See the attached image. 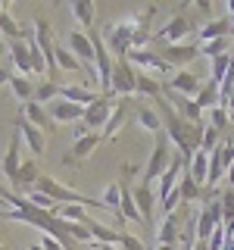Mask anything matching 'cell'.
<instances>
[{
	"mask_svg": "<svg viewBox=\"0 0 234 250\" xmlns=\"http://www.w3.org/2000/svg\"><path fill=\"white\" fill-rule=\"evenodd\" d=\"M25 250H44V247H41V244H31V247H25Z\"/></svg>",
	"mask_w": 234,
	"mask_h": 250,
	"instance_id": "obj_48",
	"label": "cell"
},
{
	"mask_svg": "<svg viewBox=\"0 0 234 250\" xmlns=\"http://www.w3.org/2000/svg\"><path fill=\"white\" fill-rule=\"evenodd\" d=\"M162 97H166L169 104L175 106V109L184 116L187 122H194V125H203V109H200V104H197L194 97H184V94H178V91H172V88H166V91H162Z\"/></svg>",
	"mask_w": 234,
	"mask_h": 250,
	"instance_id": "obj_8",
	"label": "cell"
},
{
	"mask_svg": "<svg viewBox=\"0 0 234 250\" xmlns=\"http://www.w3.org/2000/svg\"><path fill=\"white\" fill-rule=\"evenodd\" d=\"M191 31H194V22L187 19V16L178 13V16H172V22L166 28H159V35L153 38V47L159 50L162 44H181V38H187Z\"/></svg>",
	"mask_w": 234,
	"mask_h": 250,
	"instance_id": "obj_6",
	"label": "cell"
},
{
	"mask_svg": "<svg viewBox=\"0 0 234 250\" xmlns=\"http://www.w3.org/2000/svg\"><path fill=\"white\" fill-rule=\"evenodd\" d=\"M84 109H88V106L69 104V100H62V97H59V100H53V104L47 106V113H50V119H53V122H66V125H69V122H75V125H78V122L84 119Z\"/></svg>",
	"mask_w": 234,
	"mask_h": 250,
	"instance_id": "obj_12",
	"label": "cell"
},
{
	"mask_svg": "<svg viewBox=\"0 0 234 250\" xmlns=\"http://www.w3.org/2000/svg\"><path fill=\"white\" fill-rule=\"evenodd\" d=\"M100 141H103V135H97V131H91V135H84V138H78L75 144H72V156H66V163L72 166V163H78V160H88V156L100 147Z\"/></svg>",
	"mask_w": 234,
	"mask_h": 250,
	"instance_id": "obj_16",
	"label": "cell"
},
{
	"mask_svg": "<svg viewBox=\"0 0 234 250\" xmlns=\"http://www.w3.org/2000/svg\"><path fill=\"white\" fill-rule=\"evenodd\" d=\"M53 60H57V69H66V72H78V69H84V62L75 57L69 47L57 44V50H53Z\"/></svg>",
	"mask_w": 234,
	"mask_h": 250,
	"instance_id": "obj_28",
	"label": "cell"
},
{
	"mask_svg": "<svg viewBox=\"0 0 234 250\" xmlns=\"http://www.w3.org/2000/svg\"><path fill=\"white\" fill-rule=\"evenodd\" d=\"M22 116L35 125V128H41V131H50V125H53V119H50V113H47V106L44 104H25V109H22Z\"/></svg>",
	"mask_w": 234,
	"mask_h": 250,
	"instance_id": "obj_21",
	"label": "cell"
},
{
	"mask_svg": "<svg viewBox=\"0 0 234 250\" xmlns=\"http://www.w3.org/2000/svg\"><path fill=\"white\" fill-rule=\"evenodd\" d=\"M187 175H191L194 182H200V185L209 182V153L206 150H197L191 156V163H187Z\"/></svg>",
	"mask_w": 234,
	"mask_h": 250,
	"instance_id": "obj_22",
	"label": "cell"
},
{
	"mask_svg": "<svg viewBox=\"0 0 234 250\" xmlns=\"http://www.w3.org/2000/svg\"><path fill=\"white\" fill-rule=\"evenodd\" d=\"M10 88H13V94H16V100H22V104H31V100H35V91H38L35 84H31V78L19 75V72H13Z\"/></svg>",
	"mask_w": 234,
	"mask_h": 250,
	"instance_id": "obj_26",
	"label": "cell"
},
{
	"mask_svg": "<svg viewBox=\"0 0 234 250\" xmlns=\"http://www.w3.org/2000/svg\"><path fill=\"white\" fill-rule=\"evenodd\" d=\"M125 60H131L135 66L144 69V75H153V78H162V75L172 69L156 50H128V57H125Z\"/></svg>",
	"mask_w": 234,
	"mask_h": 250,
	"instance_id": "obj_7",
	"label": "cell"
},
{
	"mask_svg": "<svg viewBox=\"0 0 234 250\" xmlns=\"http://www.w3.org/2000/svg\"><path fill=\"white\" fill-rule=\"evenodd\" d=\"M228 178H231V188H234V166L228 169Z\"/></svg>",
	"mask_w": 234,
	"mask_h": 250,
	"instance_id": "obj_47",
	"label": "cell"
},
{
	"mask_svg": "<svg viewBox=\"0 0 234 250\" xmlns=\"http://www.w3.org/2000/svg\"><path fill=\"white\" fill-rule=\"evenodd\" d=\"M156 53H159V57L166 60L169 66L175 69V72H178V69H187V66H191V62L197 60L203 50H200L197 44H191V41H181V44H162Z\"/></svg>",
	"mask_w": 234,
	"mask_h": 250,
	"instance_id": "obj_4",
	"label": "cell"
},
{
	"mask_svg": "<svg viewBox=\"0 0 234 250\" xmlns=\"http://www.w3.org/2000/svg\"><path fill=\"white\" fill-rule=\"evenodd\" d=\"M209 119H213L209 125H213V128H218L225 138H231V135H234V131L228 135V128H231V113H228V106H215V109H209Z\"/></svg>",
	"mask_w": 234,
	"mask_h": 250,
	"instance_id": "obj_35",
	"label": "cell"
},
{
	"mask_svg": "<svg viewBox=\"0 0 234 250\" xmlns=\"http://www.w3.org/2000/svg\"><path fill=\"white\" fill-rule=\"evenodd\" d=\"M66 47L84 62V66H91L94 57H97V47H94L91 31H69V35H66Z\"/></svg>",
	"mask_w": 234,
	"mask_h": 250,
	"instance_id": "obj_9",
	"label": "cell"
},
{
	"mask_svg": "<svg viewBox=\"0 0 234 250\" xmlns=\"http://www.w3.org/2000/svg\"><path fill=\"white\" fill-rule=\"evenodd\" d=\"M59 97L69 100V104H78V106H91L100 100V94L91 91L88 84H69V88H59Z\"/></svg>",
	"mask_w": 234,
	"mask_h": 250,
	"instance_id": "obj_17",
	"label": "cell"
},
{
	"mask_svg": "<svg viewBox=\"0 0 234 250\" xmlns=\"http://www.w3.org/2000/svg\"><path fill=\"white\" fill-rule=\"evenodd\" d=\"M156 250H175V244H159Z\"/></svg>",
	"mask_w": 234,
	"mask_h": 250,
	"instance_id": "obj_46",
	"label": "cell"
},
{
	"mask_svg": "<svg viewBox=\"0 0 234 250\" xmlns=\"http://www.w3.org/2000/svg\"><path fill=\"white\" fill-rule=\"evenodd\" d=\"M0 250H6V247H3V244H0Z\"/></svg>",
	"mask_w": 234,
	"mask_h": 250,
	"instance_id": "obj_49",
	"label": "cell"
},
{
	"mask_svg": "<svg viewBox=\"0 0 234 250\" xmlns=\"http://www.w3.org/2000/svg\"><path fill=\"white\" fill-rule=\"evenodd\" d=\"M197 104H200L203 113H209V109L222 106V84L213 82V78H206V84H203L200 94H197Z\"/></svg>",
	"mask_w": 234,
	"mask_h": 250,
	"instance_id": "obj_20",
	"label": "cell"
},
{
	"mask_svg": "<svg viewBox=\"0 0 234 250\" xmlns=\"http://www.w3.org/2000/svg\"><path fill=\"white\" fill-rule=\"evenodd\" d=\"M41 247H44V250H66L57 238H50V234H44V238H41Z\"/></svg>",
	"mask_w": 234,
	"mask_h": 250,
	"instance_id": "obj_40",
	"label": "cell"
},
{
	"mask_svg": "<svg viewBox=\"0 0 234 250\" xmlns=\"http://www.w3.org/2000/svg\"><path fill=\"white\" fill-rule=\"evenodd\" d=\"M225 172H228V166H225V160H222V150H213L209 153V182H206V188L218 185Z\"/></svg>",
	"mask_w": 234,
	"mask_h": 250,
	"instance_id": "obj_34",
	"label": "cell"
},
{
	"mask_svg": "<svg viewBox=\"0 0 234 250\" xmlns=\"http://www.w3.org/2000/svg\"><path fill=\"white\" fill-rule=\"evenodd\" d=\"M178 191H181V200H184V203H197V200H203L206 188H203L200 182H194V178L187 175V169H184L181 182H178Z\"/></svg>",
	"mask_w": 234,
	"mask_h": 250,
	"instance_id": "obj_25",
	"label": "cell"
},
{
	"mask_svg": "<svg viewBox=\"0 0 234 250\" xmlns=\"http://www.w3.org/2000/svg\"><path fill=\"white\" fill-rule=\"evenodd\" d=\"M218 38H234V22L231 16L228 19H215V22H206V25L200 28V41H218Z\"/></svg>",
	"mask_w": 234,
	"mask_h": 250,
	"instance_id": "obj_19",
	"label": "cell"
},
{
	"mask_svg": "<svg viewBox=\"0 0 234 250\" xmlns=\"http://www.w3.org/2000/svg\"><path fill=\"white\" fill-rule=\"evenodd\" d=\"M16 128H19V135H22V141H25V147L35 156H41L44 153V147H47V131H41V128H35L25 116H19L16 119Z\"/></svg>",
	"mask_w": 234,
	"mask_h": 250,
	"instance_id": "obj_11",
	"label": "cell"
},
{
	"mask_svg": "<svg viewBox=\"0 0 234 250\" xmlns=\"http://www.w3.org/2000/svg\"><path fill=\"white\" fill-rule=\"evenodd\" d=\"M100 200H103L106 209L119 213V207H122V182H109V185L103 188V194H100Z\"/></svg>",
	"mask_w": 234,
	"mask_h": 250,
	"instance_id": "obj_32",
	"label": "cell"
},
{
	"mask_svg": "<svg viewBox=\"0 0 234 250\" xmlns=\"http://www.w3.org/2000/svg\"><path fill=\"white\" fill-rule=\"evenodd\" d=\"M178 238H181V225H178V213H172V216H166V222L159 225L156 241H159V244H178Z\"/></svg>",
	"mask_w": 234,
	"mask_h": 250,
	"instance_id": "obj_27",
	"label": "cell"
},
{
	"mask_svg": "<svg viewBox=\"0 0 234 250\" xmlns=\"http://www.w3.org/2000/svg\"><path fill=\"white\" fill-rule=\"evenodd\" d=\"M135 191V200H137V209H140V216H144V222L147 225H153V209H156V194H153V185H144L140 182L137 188H131Z\"/></svg>",
	"mask_w": 234,
	"mask_h": 250,
	"instance_id": "obj_15",
	"label": "cell"
},
{
	"mask_svg": "<svg viewBox=\"0 0 234 250\" xmlns=\"http://www.w3.org/2000/svg\"><path fill=\"white\" fill-rule=\"evenodd\" d=\"M10 60L19 69V75H25V78L35 75V62H31V50L25 41H10Z\"/></svg>",
	"mask_w": 234,
	"mask_h": 250,
	"instance_id": "obj_14",
	"label": "cell"
},
{
	"mask_svg": "<svg viewBox=\"0 0 234 250\" xmlns=\"http://www.w3.org/2000/svg\"><path fill=\"white\" fill-rule=\"evenodd\" d=\"M135 119H137L140 128L150 131V135H156V138L166 135V131H162V119H159V113H156V109H150V106H137V116H135Z\"/></svg>",
	"mask_w": 234,
	"mask_h": 250,
	"instance_id": "obj_23",
	"label": "cell"
},
{
	"mask_svg": "<svg viewBox=\"0 0 234 250\" xmlns=\"http://www.w3.org/2000/svg\"><path fill=\"white\" fill-rule=\"evenodd\" d=\"M137 94V72L128 60H119L113 69V97H135Z\"/></svg>",
	"mask_w": 234,
	"mask_h": 250,
	"instance_id": "obj_5",
	"label": "cell"
},
{
	"mask_svg": "<svg viewBox=\"0 0 234 250\" xmlns=\"http://www.w3.org/2000/svg\"><path fill=\"white\" fill-rule=\"evenodd\" d=\"M19 144H22V135H19V128L13 131V138H10V144H6V153H3V175L10 178V185L19 178V169H22V156H19Z\"/></svg>",
	"mask_w": 234,
	"mask_h": 250,
	"instance_id": "obj_13",
	"label": "cell"
},
{
	"mask_svg": "<svg viewBox=\"0 0 234 250\" xmlns=\"http://www.w3.org/2000/svg\"><path fill=\"white\" fill-rule=\"evenodd\" d=\"M38 191H44L47 197H50L57 207H62V203H78V207H94V209H106L103 207V200H97V197H88V194H81V191H72V188H66L62 182H57L53 175H41L38 178Z\"/></svg>",
	"mask_w": 234,
	"mask_h": 250,
	"instance_id": "obj_1",
	"label": "cell"
},
{
	"mask_svg": "<svg viewBox=\"0 0 234 250\" xmlns=\"http://www.w3.org/2000/svg\"><path fill=\"white\" fill-rule=\"evenodd\" d=\"M222 241H225V234H222V231H215L213 238L206 241V244H209V250H222Z\"/></svg>",
	"mask_w": 234,
	"mask_h": 250,
	"instance_id": "obj_41",
	"label": "cell"
},
{
	"mask_svg": "<svg viewBox=\"0 0 234 250\" xmlns=\"http://www.w3.org/2000/svg\"><path fill=\"white\" fill-rule=\"evenodd\" d=\"M53 100H59V84L53 82V78H47V82L38 84V91H35V104H44V106H50Z\"/></svg>",
	"mask_w": 234,
	"mask_h": 250,
	"instance_id": "obj_31",
	"label": "cell"
},
{
	"mask_svg": "<svg viewBox=\"0 0 234 250\" xmlns=\"http://www.w3.org/2000/svg\"><path fill=\"white\" fill-rule=\"evenodd\" d=\"M228 69H231V53H225V57H215V60H213V82L225 84V78H228Z\"/></svg>",
	"mask_w": 234,
	"mask_h": 250,
	"instance_id": "obj_37",
	"label": "cell"
},
{
	"mask_svg": "<svg viewBox=\"0 0 234 250\" xmlns=\"http://www.w3.org/2000/svg\"><path fill=\"white\" fill-rule=\"evenodd\" d=\"M194 6H197V10H203V13H213V3H209V0H194Z\"/></svg>",
	"mask_w": 234,
	"mask_h": 250,
	"instance_id": "obj_42",
	"label": "cell"
},
{
	"mask_svg": "<svg viewBox=\"0 0 234 250\" xmlns=\"http://www.w3.org/2000/svg\"><path fill=\"white\" fill-rule=\"evenodd\" d=\"M166 88H172V91L184 94V97H194V100H197V94H200V88H203V82H200V75H194V72H191V69H178V72L166 82Z\"/></svg>",
	"mask_w": 234,
	"mask_h": 250,
	"instance_id": "obj_10",
	"label": "cell"
},
{
	"mask_svg": "<svg viewBox=\"0 0 234 250\" xmlns=\"http://www.w3.org/2000/svg\"><path fill=\"white\" fill-rule=\"evenodd\" d=\"M231 41H234V38H218V41H206V44H200V50L206 53L209 60H215V57H225V53H231Z\"/></svg>",
	"mask_w": 234,
	"mask_h": 250,
	"instance_id": "obj_36",
	"label": "cell"
},
{
	"mask_svg": "<svg viewBox=\"0 0 234 250\" xmlns=\"http://www.w3.org/2000/svg\"><path fill=\"white\" fill-rule=\"evenodd\" d=\"M125 119H128V104H125V100H119V106H116L113 119H109V125L103 128V141H109V138L119 135V128H122V122H125Z\"/></svg>",
	"mask_w": 234,
	"mask_h": 250,
	"instance_id": "obj_33",
	"label": "cell"
},
{
	"mask_svg": "<svg viewBox=\"0 0 234 250\" xmlns=\"http://www.w3.org/2000/svg\"><path fill=\"white\" fill-rule=\"evenodd\" d=\"M72 16L81 22L84 31H91L94 19H97V3H91V0H75V3H72Z\"/></svg>",
	"mask_w": 234,
	"mask_h": 250,
	"instance_id": "obj_24",
	"label": "cell"
},
{
	"mask_svg": "<svg viewBox=\"0 0 234 250\" xmlns=\"http://www.w3.org/2000/svg\"><path fill=\"white\" fill-rule=\"evenodd\" d=\"M84 225L91 229V234H94L97 244H122V238H125V231L113 229V225H103V222H97V219H91V216H88V222H84Z\"/></svg>",
	"mask_w": 234,
	"mask_h": 250,
	"instance_id": "obj_18",
	"label": "cell"
},
{
	"mask_svg": "<svg viewBox=\"0 0 234 250\" xmlns=\"http://www.w3.org/2000/svg\"><path fill=\"white\" fill-rule=\"evenodd\" d=\"M10 78H13V72H10V69H3V66H0V88H3V84H10Z\"/></svg>",
	"mask_w": 234,
	"mask_h": 250,
	"instance_id": "obj_43",
	"label": "cell"
},
{
	"mask_svg": "<svg viewBox=\"0 0 234 250\" xmlns=\"http://www.w3.org/2000/svg\"><path fill=\"white\" fill-rule=\"evenodd\" d=\"M169 144L172 141L166 135L156 138V147L150 150V156H147V166H144V185H153L156 178H162L172 166V160H175V153H169Z\"/></svg>",
	"mask_w": 234,
	"mask_h": 250,
	"instance_id": "obj_2",
	"label": "cell"
},
{
	"mask_svg": "<svg viewBox=\"0 0 234 250\" xmlns=\"http://www.w3.org/2000/svg\"><path fill=\"white\" fill-rule=\"evenodd\" d=\"M6 50H10V41H3V38H0V57H3Z\"/></svg>",
	"mask_w": 234,
	"mask_h": 250,
	"instance_id": "obj_44",
	"label": "cell"
},
{
	"mask_svg": "<svg viewBox=\"0 0 234 250\" xmlns=\"http://www.w3.org/2000/svg\"><path fill=\"white\" fill-rule=\"evenodd\" d=\"M116 106H119V100L116 97H100L97 104H91L88 109H84V128L88 131H97V135H103V128L109 125V119H113Z\"/></svg>",
	"mask_w": 234,
	"mask_h": 250,
	"instance_id": "obj_3",
	"label": "cell"
},
{
	"mask_svg": "<svg viewBox=\"0 0 234 250\" xmlns=\"http://www.w3.org/2000/svg\"><path fill=\"white\" fill-rule=\"evenodd\" d=\"M122 250H144V244H140L137 238H131V234H125V238H122Z\"/></svg>",
	"mask_w": 234,
	"mask_h": 250,
	"instance_id": "obj_39",
	"label": "cell"
},
{
	"mask_svg": "<svg viewBox=\"0 0 234 250\" xmlns=\"http://www.w3.org/2000/svg\"><path fill=\"white\" fill-rule=\"evenodd\" d=\"M194 250H209V244H206V241H197V244H194Z\"/></svg>",
	"mask_w": 234,
	"mask_h": 250,
	"instance_id": "obj_45",
	"label": "cell"
},
{
	"mask_svg": "<svg viewBox=\"0 0 234 250\" xmlns=\"http://www.w3.org/2000/svg\"><path fill=\"white\" fill-rule=\"evenodd\" d=\"M162 91H166V84L159 82V78H153V75H144V72H137V94L140 97H162Z\"/></svg>",
	"mask_w": 234,
	"mask_h": 250,
	"instance_id": "obj_29",
	"label": "cell"
},
{
	"mask_svg": "<svg viewBox=\"0 0 234 250\" xmlns=\"http://www.w3.org/2000/svg\"><path fill=\"white\" fill-rule=\"evenodd\" d=\"M0 28L6 31L10 41H22V28H25V25H19V22L13 19L10 10H6V3H0Z\"/></svg>",
	"mask_w": 234,
	"mask_h": 250,
	"instance_id": "obj_30",
	"label": "cell"
},
{
	"mask_svg": "<svg viewBox=\"0 0 234 250\" xmlns=\"http://www.w3.org/2000/svg\"><path fill=\"white\" fill-rule=\"evenodd\" d=\"M25 197H28V203H31V207H38V209H50V213L57 209V203H53L50 197H47L44 191H38V188H31V191L25 194Z\"/></svg>",
	"mask_w": 234,
	"mask_h": 250,
	"instance_id": "obj_38",
	"label": "cell"
}]
</instances>
